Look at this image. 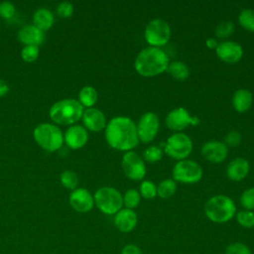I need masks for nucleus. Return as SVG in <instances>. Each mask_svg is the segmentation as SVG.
<instances>
[{"label": "nucleus", "instance_id": "nucleus-19", "mask_svg": "<svg viewBox=\"0 0 254 254\" xmlns=\"http://www.w3.org/2000/svg\"><path fill=\"white\" fill-rule=\"evenodd\" d=\"M18 40L25 46H40L45 41V33L34 25H26L18 31Z\"/></svg>", "mask_w": 254, "mask_h": 254}, {"label": "nucleus", "instance_id": "nucleus-26", "mask_svg": "<svg viewBox=\"0 0 254 254\" xmlns=\"http://www.w3.org/2000/svg\"><path fill=\"white\" fill-rule=\"evenodd\" d=\"M238 22L246 31L254 33V10L244 9L239 13Z\"/></svg>", "mask_w": 254, "mask_h": 254}, {"label": "nucleus", "instance_id": "nucleus-1", "mask_svg": "<svg viewBox=\"0 0 254 254\" xmlns=\"http://www.w3.org/2000/svg\"><path fill=\"white\" fill-rule=\"evenodd\" d=\"M108 145L118 151H131L138 143L137 128L134 121L126 116L113 117L105 127Z\"/></svg>", "mask_w": 254, "mask_h": 254}, {"label": "nucleus", "instance_id": "nucleus-40", "mask_svg": "<svg viewBox=\"0 0 254 254\" xmlns=\"http://www.w3.org/2000/svg\"><path fill=\"white\" fill-rule=\"evenodd\" d=\"M8 92H9V85H8V83L5 80L0 79V97L5 96Z\"/></svg>", "mask_w": 254, "mask_h": 254}, {"label": "nucleus", "instance_id": "nucleus-14", "mask_svg": "<svg viewBox=\"0 0 254 254\" xmlns=\"http://www.w3.org/2000/svg\"><path fill=\"white\" fill-rule=\"evenodd\" d=\"M70 206L77 212H88L94 205V199L91 193L83 188L73 190L68 197Z\"/></svg>", "mask_w": 254, "mask_h": 254}, {"label": "nucleus", "instance_id": "nucleus-38", "mask_svg": "<svg viewBox=\"0 0 254 254\" xmlns=\"http://www.w3.org/2000/svg\"><path fill=\"white\" fill-rule=\"evenodd\" d=\"M242 140V137H241V134L238 132V131H235V130H232L230 132H228L224 138V144L229 147H236L240 144Z\"/></svg>", "mask_w": 254, "mask_h": 254}, {"label": "nucleus", "instance_id": "nucleus-32", "mask_svg": "<svg viewBox=\"0 0 254 254\" xmlns=\"http://www.w3.org/2000/svg\"><path fill=\"white\" fill-rule=\"evenodd\" d=\"M143 157L144 160L149 163L158 162L163 157V150L158 146H149L147 149L144 150Z\"/></svg>", "mask_w": 254, "mask_h": 254}, {"label": "nucleus", "instance_id": "nucleus-16", "mask_svg": "<svg viewBox=\"0 0 254 254\" xmlns=\"http://www.w3.org/2000/svg\"><path fill=\"white\" fill-rule=\"evenodd\" d=\"M88 140L86 129L80 125H72L65 131L64 141L70 149L76 150L83 147Z\"/></svg>", "mask_w": 254, "mask_h": 254}, {"label": "nucleus", "instance_id": "nucleus-41", "mask_svg": "<svg viewBox=\"0 0 254 254\" xmlns=\"http://www.w3.org/2000/svg\"><path fill=\"white\" fill-rule=\"evenodd\" d=\"M205 45H206V47L208 48V49H216V47H217V45H218V42L215 40V39H213V38H208L206 41H205Z\"/></svg>", "mask_w": 254, "mask_h": 254}, {"label": "nucleus", "instance_id": "nucleus-4", "mask_svg": "<svg viewBox=\"0 0 254 254\" xmlns=\"http://www.w3.org/2000/svg\"><path fill=\"white\" fill-rule=\"evenodd\" d=\"M204 213L214 223H225L231 220L236 214V206L229 196L216 194L206 201Z\"/></svg>", "mask_w": 254, "mask_h": 254}, {"label": "nucleus", "instance_id": "nucleus-18", "mask_svg": "<svg viewBox=\"0 0 254 254\" xmlns=\"http://www.w3.org/2000/svg\"><path fill=\"white\" fill-rule=\"evenodd\" d=\"M82 122L86 129L98 132L106 127V118L103 112L97 108H87L83 111L82 114Z\"/></svg>", "mask_w": 254, "mask_h": 254}, {"label": "nucleus", "instance_id": "nucleus-11", "mask_svg": "<svg viewBox=\"0 0 254 254\" xmlns=\"http://www.w3.org/2000/svg\"><path fill=\"white\" fill-rule=\"evenodd\" d=\"M121 166L125 176L130 180L139 181L146 175V165L144 160L133 151H128L123 155Z\"/></svg>", "mask_w": 254, "mask_h": 254}, {"label": "nucleus", "instance_id": "nucleus-37", "mask_svg": "<svg viewBox=\"0 0 254 254\" xmlns=\"http://www.w3.org/2000/svg\"><path fill=\"white\" fill-rule=\"evenodd\" d=\"M57 13L62 18H69L73 13V5L70 2H61L57 7Z\"/></svg>", "mask_w": 254, "mask_h": 254}, {"label": "nucleus", "instance_id": "nucleus-12", "mask_svg": "<svg viewBox=\"0 0 254 254\" xmlns=\"http://www.w3.org/2000/svg\"><path fill=\"white\" fill-rule=\"evenodd\" d=\"M198 123L199 119L197 117L190 116L188 110L184 107L175 108L166 116L167 127L174 131H182L189 125H197Z\"/></svg>", "mask_w": 254, "mask_h": 254}, {"label": "nucleus", "instance_id": "nucleus-17", "mask_svg": "<svg viewBox=\"0 0 254 254\" xmlns=\"http://www.w3.org/2000/svg\"><path fill=\"white\" fill-rule=\"evenodd\" d=\"M114 225L123 233L131 232L137 225L138 217L133 209L121 208L117 213L114 214Z\"/></svg>", "mask_w": 254, "mask_h": 254}, {"label": "nucleus", "instance_id": "nucleus-21", "mask_svg": "<svg viewBox=\"0 0 254 254\" xmlns=\"http://www.w3.org/2000/svg\"><path fill=\"white\" fill-rule=\"evenodd\" d=\"M252 102H253L252 93L247 89H244V88L238 89L233 94L232 105L234 109L239 113L246 112L251 107Z\"/></svg>", "mask_w": 254, "mask_h": 254}, {"label": "nucleus", "instance_id": "nucleus-39", "mask_svg": "<svg viewBox=\"0 0 254 254\" xmlns=\"http://www.w3.org/2000/svg\"><path fill=\"white\" fill-rule=\"evenodd\" d=\"M121 254H144L139 246L135 244H127L125 245L122 250Z\"/></svg>", "mask_w": 254, "mask_h": 254}, {"label": "nucleus", "instance_id": "nucleus-3", "mask_svg": "<svg viewBox=\"0 0 254 254\" xmlns=\"http://www.w3.org/2000/svg\"><path fill=\"white\" fill-rule=\"evenodd\" d=\"M83 106L73 98L55 102L49 111L51 119L60 125H71L77 122L83 114Z\"/></svg>", "mask_w": 254, "mask_h": 254}, {"label": "nucleus", "instance_id": "nucleus-35", "mask_svg": "<svg viewBox=\"0 0 254 254\" xmlns=\"http://www.w3.org/2000/svg\"><path fill=\"white\" fill-rule=\"evenodd\" d=\"M225 254H251V250L242 242H233L226 246Z\"/></svg>", "mask_w": 254, "mask_h": 254}, {"label": "nucleus", "instance_id": "nucleus-5", "mask_svg": "<svg viewBox=\"0 0 254 254\" xmlns=\"http://www.w3.org/2000/svg\"><path fill=\"white\" fill-rule=\"evenodd\" d=\"M33 135L37 144L48 152L58 151L64 144V134L62 130L54 124H39L34 129Z\"/></svg>", "mask_w": 254, "mask_h": 254}, {"label": "nucleus", "instance_id": "nucleus-13", "mask_svg": "<svg viewBox=\"0 0 254 254\" xmlns=\"http://www.w3.org/2000/svg\"><path fill=\"white\" fill-rule=\"evenodd\" d=\"M216 56L226 64L238 63L243 56V49L241 45L232 41H224L218 43L215 49Z\"/></svg>", "mask_w": 254, "mask_h": 254}, {"label": "nucleus", "instance_id": "nucleus-30", "mask_svg": "<svg viewBox=\"0 0 254 254\" xmlns=\"http://www.w3.org/2000/svg\"><path fill=\"white\" fill-rule=\"evenodd\" d=\"M139 193L146 199H152L157 195V187L151 181H143L139 188Z\"/></svg>", "mask_w": 254, "mask_h": 254}, {"label": "nucleus", "instance_id": "nucleus-23", "mask_svg": "<svg viewBox=\"0 0 254 254\" xmlns=\"http://www.w3.org/2000/svg\"><path fill=\"white\" fill-rule=\"evenodd\" d=\"M169 74H171L177 80H186L190 75V69L183 62L174 61L169 63L167 70Z\"/></svg>", "mask_w": 254, "mask_h": 254}, {"label": "nucleus", "instance_id": "nucleus-2", "mask_svg": "<svg viewBox=\"0 0 254 254\" xmlns=\"http://www.w3.org/2000/svg\"><path fill=\"white\" fill-rule=\"evenodd\" d=\"M169 63L167 54L161 48L148 47L137 55L134 66L140 75L151 77L166 71Z\"/></svg>", "mask_w": 254, "mask_h": 254}, {"label": "nucleus", "instance_id": "nucleus-25", "mask_svg": "<svg viewBox=\"0 0 254 254\" xmlns=\"http://www.w3.org/2000/svg\"><path fill=\"white\" fill-rule=\"evenodd\" d=\"M177 190V184L174 180L166 179L162 181L159 186L157 187V195H159L161 198H169Z\"/></svg>", "mask_w": 254, "mask_h": 254}, {"label": "nucleus", "instance_id": "nucleus-27", "mask_svg": "<svg viewBox=\"0 0 254 254\" xmlns=\"http://www.w3.org/2000/svg\"><path fill=\"white\" fill-rule=\"evenodd\" d=\"M141 195L139 193V190L135 189L127 190L123 195V204L125 205V208L134 209L139 205Z\"/></svg>", "mask_w": 254, "mask_h": 254}, {"label": "nucleus", "instance_id": "nucleus-28", "mask_svg": "<svg viewBox=\"0 0 254 254\" xmlns=\"http://www.w3.org/2000/svg\"><path fill=\"white\" fill-rule=\"evenodd\" d=\"M60 180H61V183L62 185L68 189V190H75L77 185H78V177L77 175L72 172V171H69V170H66V171H64L61 176H60Z\"/></svg>", "mask_w": 254, "mask_h": 254}, {"label": "nucleus", "instance_id": "nucleus-31", "mask_svg": "<svg viewBox=\"0 0 254 254\" xmlns=\"http://www.w3.org/2000/svg\"><path fill=\"white\" fill-rule=\"evenodd\" d=\"M234 24L231 21H222L215 28V36L219 39H225L234 32Z\"/></svg>", "mask_w": 254, "mask_h": 254}, {"label": "nucleus", "instance_id": "nucleus-15", "mask_svg": "<svg viewBox=\"0 0 254 254\" xmlns=\"http://www.w3.org/2000/svg\"><path fill=\"white\" fill-rule=\"evenodd\" d=\"M228 154L226 145L219 141H208L205 142L201 147V155L203 158L210 163H221L223 162Z\"/></svg>", "mask_w": 254, "mask_h": 254}, {"label": "nucleus", "instance_id": "nucleus-7", "mask_svg": "<svg viewBox=\"0 0 254 254\" xmlns=\"http://www.w3.org/2000/svg\"><path fill=\"white\" fill-rule=\"evenodd\" d=\"M144 37L150 47H163L171 39V27L163 19H154L147 24Z\"/></svg>", "mask_w": 254, "mask_h": 254}, {"label": "nucleus", "instance_id": "nucleus-34", "mask_svg": "<svg viewBox=\"0 0 254 254\" xmlns=\"http://www.w3.org/2000/svg\"><path fill=\"white\" fill-rule=\"evenodd\" d=\"M240 203L246 210H254V188L245 190L240 196Z\"/></svg>", "mask_w": 254, "mask_h": 254}, {"label": "nucleus", "instance_id": "nucleus-20", "mask_svg": "<svg viewBox=\"0 0 254 254\" xmlns=\"http://www.w3.org/2000/svg\"><path fill=\"white\" fill-rule=\"evenodd\" d=\"M250 165L246 159L236 158L227 165L226 176L231 181L239 182L248 175Z\"/></svg>", "mask_w": 254, "mask_h": 254}, {"label": "nucleus", "instance_id": "nucleus-10", "mask_svg": "<svg viewBox=\"0 0 254 254\" xmlns=\"http://www.w3.org/2000/svg\"><path fill=\"white\" fill-rule=\"evenodd\" d=\"M159 127L160 121L157 114H155L154 112L144 113L136 124L139 141H141L142 143L152 142L158 134Z\"/></svg>", "mask_w": 254, "mask_h": 254}, {"label": "nucleus", "instance_id": "nucleus-22", "mask_svg": "<svg viewBox=\"0 0 254 254\" xmlns=\"http://www.w3.org/2000/svg\"><path fill=\"white\" fill-rule=\"evenodd\" d=\"M33 23L34 26H36L43 32L47 31L54 24V15L50 10L46 8H40L36 10L33 15Z\"/></svg>", "mask_w": 254, "mask_h": 254}, {"label": "nucleus", "instance_id": "nucleus-6", "mask_svg": "<svg viewBox=\"0 0 254 254\" xmlns=\"http://www.w3.org/2000/svg\"><path fill=\"white\" fill-rule=\"evenodd\" d=\"M97 208L108 215L117 213L123 206V196L112 187H101L93 195Z\"/></svg>", "mask_w": 254, "mask_h": 254}, {"label": "nucleus", "instance_id": "nucleus-36", "mask_svg": "<svg viewBox=\"0 0 254 254\" xmlns=\"http://www.w3.org/2000/svg\"><path fill=\"white\" fill-rule=\"evenodd\" d=\"M15 6L9 1L0 2V17L3 19H11L15 15Z\"/></svg>", "mask_w": 254, "mask_h": 254}, {"label": "nucleus", "instance_id": "nucleus-8", "mask_svg": "<svg viewBox=\"0 0 254 254\" xmlns=\"http://www.w3.org/2000/svg\"><path fill=\"white\" fill-rule=\"evenodd\" d=\"M192 150V142L190 138L184 133H175L168 138L165 143V153L178 161L186 160Z\"/></svg>", "mask_w": 254, "mask_h": 254}, {"label": "nucleus", "instance_id": "nucleus-33", "mask_svg": "<svg viewBox=\"0 0 254 254\" xmlns=\"http://www.w3.org/2000/svg\"><path fill=\"white\" fill-rule=\"evenodd\" d=\"M40 54V48L38 46H25L21 51V58L26 63L35 62Z\"/></svg>", "mask_w": 254, "mask_h": 254}, {"label": "nucleus", "instance_id": "nucleus-9", "mask_svg": "<svg viewBox=\"0 0 254 254\" xmlns=\"http://www.w3.org/2000/svg\"><path fill=\"white\" fill-rule=\"evenodd\" d=\"M173 179L175 182L182 184H194L201 180L202 169L201 167L191 160H182L173 168Z\"/></svg>", "mask_w": 254, "mask_h": 254}, {"label": "nucleus", "instance_id": "nucleus-24", "mask_svg": "<svg viewBox=\"0 0 254 254\" xmlns=\"http://www.w3.org/2000/svg\"><path fill=\"white\" fill-rule=\"evenodd\" d=\"M97 100V91L90 85L83 86L78 93V101L83 107L91 108Z\"/></svg>", "mask_w": 254, "mask_h": 254}, {"label": "nucleus", "instance_id": "nucleus-29", "mask_svg": "<svg viewBox=\"0 0 254 254\" xmlns=\"http://www.w3.org/2000/svg\"><path fill=\"white\" fill-rule=\"evenodd\" d=\"M236 221L244 228L254 227V212L251 210H240L236 214Z\"/></svg>", "mask_w": 254, "mask_h": 254}]
</instances>
